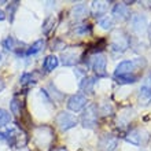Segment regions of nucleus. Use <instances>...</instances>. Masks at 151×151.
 Segmentation results:
<instances>
[{
  "label": "nucleus",
  "mask_w": 151,
  "mask_h": 151,
  "mask_svg": "<svg viewBox=\"0 0 151 151\" xmlns=\"http://www.w3.org/2000/svg\"><path fill=\"white\" fill-rule=\"evenodd\" d=\"M146 59L144 58H136V59L132 60H122L117 65L114 72V77L117 76H125V74H135L136 70H140V69L146 68Z\"/></svg>",
  "instance_id": "f257e3e1"
},
{
  "label": "nucleus",
  "mask_w": 151,
  "mask_h": 151,
  "mask_svg": "<svg viewBox=\"0 0 151 151\" xmlns=\"http://www.w3.org/2000/svg\"><path fill=\"white\" fill-rule=\"evenodd\" d=\"M129 44H131V39L127 33L121 30V29H117L114 30L111 35V44H110V48H111L113 52H117V54H122L129 48Z\"/></svg>",
  "instance_id": "f03ea898"
},
{
  "label": "nucleus",
  "mask_w": 151,
  "mask_h": 151,
  "mask_svg": "<svg viewBox=\"0 0 151 151\" xmlns=\"http://www.w3.org/2000/svg\"><path fill=\"white\" fill-rule=\"evenodd\" d=\"M96 124H98V107L95 104H89L81 115V125L85 129H93Z\"/></svg>",
  "instance_id": "7ed1b4c3"
},
{
  "label": "nucleus",
  "mask_w": 151,
  "mask_h": 151,
  "mask_svg": "<svg viewBox=\"0 0 151 151\" xmlns=\"http://www.w3.org/2000/svg\"><path fill=\"white\" fill-rule=\"evenodd\" d=\"M55 122L59 127L60 131H69L77 125V118L69 111H60L59 114L55 117Z\"/></svg>",
  "instance_id": "20e7f679"
},
{
  "label": "nucleus",
  "mask_w": 151,
  "mask_h": 151,
  "mask_svg": "<svg viewBox=\"0 0 151 151\" xmlns=\"http://www.w3.org/2000/svg\"><path fill=\"white\" fill-rule=\"evenodd\" d=\"M150 139V133L146 129H133L125 136V140L135 146H144Z\"/></svg>",
  "instance_id": "39448f33"
},
{
  "label": "nucleus",
  "mask_w": 151,
  "mask_h": 151,
  "mask_svg": "<svg viewBox=\"0 0 151 151\" xmlns=\"http://www.w3.org/2000/svg\"><path fill=\"white\" fill-rule=\"evenodd\" d=\"M80 56H81V51L78 48H69V50L62 52V55H60L62 65L63 66H73L78 62Z\"/></svg>",
  "instance_id": "423d86ee"
},
{
  "label": "nucleus",
  "mask_w": 151,
  "mask_h": 151,
  "mask_svg": "<svg viewBox=\"0 0 151 151\" xmlns=\"http://www.w3.org/2000/svg\"><path fill=\"white\" fill-rule=\"evenodd\" d=\"M131 28L132 30L137 35H142L143 32L147 30V18L142 14H133L131 17Z\"/></svg>",
  "instance_id": "0eeeda50"
},
{
  "label": "nucleus",
  "mask_w": 151,
  "mask_h": 151,
  "mask_svg": "<svg viewBox=\"0 0 151 151\" xmlns=\"http://www.w3.org/2000/svg\"><path fill=\"white\" fill-rule=\"evenodd\" d=\"M87 106V98L81 93H76V95L70 96L68 100V109L70 111H80V110H83L84 107Z\"/></svg>",
  "instance_id": "6e6552de"
},
{
  "label": "nucleus",
  "mask_w": 151,
  "mask_h": 151,
  "mask_svg": "<svg viewBox=\"0 0 151 151\" xmlns=\"http://www.w3.org/2000/svg\"><path fill=\"white\" fill-rule=\"evenodd\" d=\"M106 66H107V59L103 54H96L92 60V69L95 74L99 76H106Z\"/></svg>",
  "instance_id": "1a4fd4ad"
},
{
  "label": "nucleus",
  "mask_w": 151,
  "mask_h": 151,
  "mask_svg": "<svg viewBox=\"0 0 151 151\" xmlns=\"http://www.w3.org/2000/svg\"><path fill=\"white\" fill-rule=\"evenodd\" d=\"M150 102H151V78H146L143 85L140 87L139 103L142 106H148Z\"/></svg>",
  "instance_id": "9d476101"
},
{
  "label": "nucleus",
  "mask_w": 151,
  "mask_h": 151,
  "mask_svg": "<svg viewBox=\"0 0 151 151\" xmlns=\"http://www.w3.org/2000/svg\"><path fill=\"white\" fill-rule=\"evenodd\" d=\"M117 146H118V139L111 135L102 136L98 143V147L100 148V151H114Z\"/></svg>",
  "instance_id": "9b49d317"
},
{
  "label": "nucleus",
  "mask_w": 151,
  "mask_h": 151,
  "mask_svg": "<svg viewBox=\"0 0 151 151\" xmlns=\"http://www.w3.org/2000/svg\"><path fill=\"white\" fill-rule=\"evenodd\" d=\"M113 18L115 21H119V22H122V21L128 19V18H131V14H129V8H128L127 4L124 3H117L113 7Z\"/></svg>",
  "instance_id": "f8f14e48"
},
{
  "label": "nucleus",
  "mask_w": 151,
  "mask_h": 151,
  "mask_svg": "<svg viewBox=\"0 0 151 151\" xmlns=\"http://www.w3.org/2000/svg\"><path fill=\"white\" fill-rule=\"evenodd\" d=\"M1 45H3V48L6 50V51H12V52H17V54H19L21 55V54H22L21 50H24V48H21V47H24L25 44L21 43V41H18L17 39H14L12 36H8L6 40H3Z\"/></svg>",
  "instance_id": "ddd939ff"
},
{
  "label": "nucleus",
  "mask_w": 151,
  "mask_h": 151,
  "mask_svg": "<svg viewBox=\"0 0 151 151\" xmlns=\"http://www.w3.org/2000/svg\"><path fill=\"white\" fill-rule=\"evenodd\" d=\"M88 12H89V10H88L87 6L84 3H80V4H76L74 7L72 8L70 15H72V18L74 21H81L85 17H88Z\"/></svg>",
  "instance_id": "4468645a"
},
{
  "label": "nucleus",
  "mask_w": 151,
  "mask_h": 151,
  "mask_svg": "<svg viewBox=\"0 0 151 151\" xmlns=\"http://www.w3.org/2000/svg\"><path fill=\"white\" fill-rule=\"evenodd\" d=\"M95 77H85V78L80 83V89L85 93H92L93 87H95Z\"/></svg>",
  "instance_id": "2eb2a0df"
},
{
  "label": "nucleus",
  "mask_w": 151,
  "mask_h": 151,
  "mask_svg": "<svg viewBox=\"0 0 151 151\" xmlns=\"http://www.w3.org/2000/svg\"><path fill=\"white\" fill-rule=\"evenodd\" d=\"M107 1H93L92 3V14L95 17H102L107 10Z\"/></svg>",
  "instance_id": "dca6fc26"
},
{
  "label": "nucleus",
  "mask_w": 151,
  "mask_h": 151,
  "mask_svg": "<svg viewBox=\"0 0 151 151\" xmlns=\"http://www.w3.org/2000/svg\"><path fill=\"white\" fill-rule=\"evenodd\" d=\"M59 65V59L56 58L55 55H48L45 59H44V63H43V68L45 72H52L54 69Z\"/></svg>",
  "instance_id": "f3484780"
},
{
  "label": "nucleus",
  "mask_w": 151,
  "mask_h": 151,
  "mask_svg": "<svg viewBox=\"0 0 151 151\" xmlns=\"http://www.w3.org/2000/svg\"><path fill=\"white\" fill-rule=\"evenodd\" d=\"M43 48H44V40H37V41L33 44V45H30L29 48H26V51L24 52V55L25 56L35 55V54H37V52L41 51Z\"/></svg>",
  "instance_id": "a211bd4d"
},
{
  "label": "nucleus",
  "mask_w": 151,
  "mask_h": 151,
  "mask_svg": "<svg viewBox=\"0 0 151 151\" xmlns=\"http://www.w3.org/2000/svg\"><path fill=\"white\" fill-rule=\"evenodd\" d=\"M115 80H117V83L118 84H133L137 81V76L136 74H125V76H117V77H114Z\"/></svg>",
  "instance_id": "6ab92c4d"
},
{
  "label": "nucleus",
  "mask_w": 151,
  "mask_h": 151,
  "mask_svg": "<svg viewBox=\"0 0 151 151\" xmlns=\"http://www.w3.org/2000/svg\"><path fill=\"white\" fill-rule=\"evenodd\" d=\"M18 7H19V3H18V1H11V3H8V6H7V14H8V19H10V22H12V21H14L15 11L18 10Z\"/></svg>",
  "instance_id": "aec40b11"
},
{
  "label": "nucleus",
  "mask_w": 151,
  "mask_h": 151,
  "mask_svg": "<svg viewBox=\"0 0 151 151\" xmlns=\"http://www.w3.org/2000/svg\"><path fill=\"white\" fill-rule=\"evenodd\" d=\"M10 109H11V113L14 115H19L21 114V102L18 100V98H12L11 103H10Z\"/></svg>",
  "instance_id": "412c9836"
},
{
  "label": "nucleus",
  "mask_w": 151,
  "mask_h": 151,
  "mask_svg": "<svg viewBox=\"0 0 151 151\" xmlns=\"http://www.w3.org/2000/svg\"><path fill=\"white\" fill-rule=\"evenodd\" d=\"M54 24H55V18L54 17H48L43 24V33H45V35L50 33V30L54 28Z\"/></svg>",
  "instance_id": "4be33fe9"
},
{
  "label": "nucleus",
  "mask_w": 151,
  "mask_h": 151,
  "mask_svg": "<svg viewBox=\"0 0 151 151\" xmlns=\"http://www.w3.org/2000/svg\"><path fill=\"white\" fill-rule=\"evenodd\" d=\"M99 25L102 26V29L109 30V29L113 28V18H110V17H103V18H100Z\"/></svg>",
  "instance_id": "5701e85b"
},
{
  "label": "nucleus",
  "mask_w": 151,
  "mask_h": 151,
  "mask_svg": "<svg viewBox=\"0 0 151 151\" xmlns=\"http://www.w3.org/2000/svg\"><path fill=\"white\" fill-rule=\"evenodd\" d=\"M10 119H11V117H10L8 111H6L4 109H0V128L7 125L10 122Z\"/></svg>",
  "instance_id": "b1692460"
},
{
  "label": "nucleus",
  "mask_w": 151,
  "mask_h": 151,
  "mask_svg": "<svg viewBox=\"0 0 151 151\" xmlns=\"http://www.w3.org/2000/svg\"><path fill=\"white\" fill-rule=\"evenodd\" d=\"M19 83L22 84V85H26V84H35L36 83V80L33 78L32 73H24L22 74V77H21Z\"/></svg>",
  "instance_id": "393cba45"
},
{
  "label": "nucleus",
  "mask_w": 151,
  "mask_h": 151,
  "mask_svg": "<svg viewBox=\"0 0 151 151\" xmlns=\"http://www.w3.org/2000/svg\"><path fill=\"white\" fill-rule=\"evenodd\" d=\"M91 32V28L88 26V25H81L78 28L74 29V33L76 35H80V36H84V35H87V33Z\"/></svg>",
  "instance_id": "a878e982"
},
{
  "label": "nucleus",
  "mask_w": 151,
  "mask_h": 151,
  "mask_svg": "<svg viewBox=\"0 0 151 151\" xmlns=\"http://www.w3.org/2000/svg\"><path fill=\"white\" fill-rule=\"evenodd\" d=\"M113 113V107L110 103H103L100 106V114L102 115H110Z\"/></svg>",
  "instance_id": "bb28decb"
},
{
  "label": "nucleus",
  "mask_w": 151,
  "mask_h": 151,
  "mask_svg": "<svg viewBox=\"0 0 151 151\" xmlns=\"http://www.w3.org/2000/svg\"><path fill=\"white\" fill-rule=\"evenodd\" d=\"M65 48V43L60 40H55V43H52V50H62Z\"/></svg>",
  "instance_id": "cd10ccee"
},
{
  "label": "nucleus",
  "mask_w": 151,
  "mask_h": 151,
  "mask_svg": "<svg viewBox=\"0 0 151 151\" xmlns=\"http://www.w3.org/2000/svg\"><path fill=\"white\" fill-rule=\"evenodd\" d=\"M4 88H6V84H4V81H3V78H0V92L3 91Z\"/></svg>",
  "instance_id": "c85d7f7f"
},
{
  "label": "nucleus",
  "mask_w": 151,
  "mask_h": 151,
  "mask_svg": "<svg viewBox=\"0 0 151 151\" xmlns=\"http://www.w3.org/2000/svg\"><path fill=\"white\" fill-rule=\"evenodd\" d=\"M3 19H6V14L0 10V21H3Z\"/></svg>",
  "instance_id": "c756f323"
},
{
  "label": "nucleus",
  "mask_w": 151,
  "mask_h": 151,
  "mask_svg": "<svg viewBox=\"0 0 151 151\" xmlns=\"http://www.w3.org/2000/svg\"><path fill=\"white\" fill-rule=\"evenodd\" d=\"M3 62H4V59H3V55H1V54H0V66H1V65H3Z\"/></svg>",
  "instance_id": "7c9ffc66"
},
{
  "label": "nucleus",
  "mask_w": 151,
  "mask_h": 151,
  "mask_svg": "<svg viewBox=\"0 0 151 151\" xmlns=\"http://www.w3.org/2000/svg\"><path fill=\"white\" fill-rule=\"evenodd\" d=\"M148 36H150V40H151V25H150V26H148Z\"/></svg>",
  "instance_id": "2f4dec72"
}]
</instances>
